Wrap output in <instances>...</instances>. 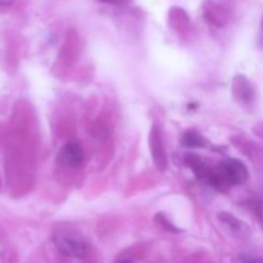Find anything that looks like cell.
<instances>
[{
    "mask_svg": "<svg viewBox=\"0 0 263 263\" xmlns=\"http://www.w3.org/2000/svg\"><path fill=\"white\" fill-rule=\"evenodd\" d=\"M217 172L225 186L240 185L248 179V170H247L246 164L239 159H226L220 164Z\"/></svg>",
    "mask_w": 263,
    "mask_h": 263,
    "instance_id": "obj_1",
    "label": "cell"
},
{
    "mask_svg": "<svg viewBox=\"0 0 263 263\" xmlns=\"http://www.w3.org/2000/svg\"><path fill=\"white\" fill-rule=\"evenodd\" d=\"M149 146H151L152 158H153L154 163H156L157 168L159 171H166L167 168V154L166 148H164L163 136H162V131L158 125L152 126L151 135H149Z\"/></svg>",
    "mask_w": 263,
    "mask_h": 263,
    "instance_id": "obj_2",
    "label": "cell"
},
{
    "mask_svg": "<svg viewBox=\"0 0 263 263\" xmlns=\"http://www.w3.org/2000/svg\"><path fill=\"white\" fill-rule=\"evenodd\" d=\"M54 243L57 248L68 257L73 258H85L87 256V246L81 239L69 235L54 236Z\"/></svg>",
    "mask_w": 263,
    "mask_h": 263,
    "instance_id": "obj_3",
    "label": "cell"
},
{
    "mask_svg": "<svg viewBox=\"0 0 263 263\" xmlns=\"http://www.w3.org/2000/svg\"><path fill=\"white\" fill-rule=\"evenodd\" d=\"M61 158L67 166L77 167L84 161V152H82V148L80 146V144L71 141V143L66 144L64 148L62 149Z\"/></svg>",
    "mask_w": 263,
    "mask_h": 263,
    "instance_id": "obj_4",
    "label": "cell"
},
{
    "mask_svg": "<svg viewBox=\"0 0 263 263\" xmlns=\"http://www.w3.org/2000/svg\"><path fill=\"white\" fill-rule=\"evenodd\" d=\"M182 145L189 148H203L205 146V141L197 131H189L182 138Z\"/></svg>",
    "mask_w": 263,
    "mask_h": 263,
    "instance_id": "obj_5",
    "label": "cell"
},
{
    "mask_svg": "<svg viewBox=\"0 0 263 263\" xmlns=\"http://www.w3.org/2000/svg\"><path fill=\"white\" fill-rule=\"evenodd\" d=\"M157 220L159 221V223H161V226H162V228H164V229H168L170 231H179V230H177L176 228H175V226H172L171 223H170L168 221L166 220V217H164L163 215H161V213H159V215L157 216Z\"/></svg>",
    "mask_w": 263,
    "mask_h": 263,
    "instance_id": "obj_6",
    "label": "cell"
},
{
    "mask_svg": "<svg viewBox=\"0 0 263 263\" xmlns=\"http://www.w3.org/2000/svg\"><path fill=\"white\" fill-rule=\"evenodd\" d=\"M99 2L107 3V4H113V5H126L128 3H131V0H99Z\"/></svg>",
    "mask_w": 263,
    "mask_h": 263,
    "instance_id": "obj_7",
    "label": "cell"
},
{
    "mask_svg": "<svg viewBox=\"0 0 263 263\" xmlns=\"http://www.w3.org/2000/svg\"><path fill=\"white\" fill-rule=\"evenodd\" d=\"M14 0H0V7H8V5L13 4Z\"/></svg>",
    "mask_w": 263,
    "mask_h": 263,
    "instance_id": "obj_8",
    "label": "cell"
},
{
    "mask_svg": "<svg viewBox=\"0 0 263 263\" xmlns=\"http://www.w3.org/2000/svg\"><path fill=\"white\" fill-rule=\"evenodd\" d=\"M247 263H263V261H262V259H259V258H253V259H249V261Z\"/></svg>",
    "mask_w": 263,
    "mask_h": 263,
    "instance_id": "obj_9",
    "label": "cell"
},
{
    "mask_svg": "<svg viewBox=\"0 0 263 263\" xmlns=\"http://www.w3.org/2000/svg\"><path fill=\"white\" fill-rule=\"evenodd\" d=\"M118 263H135V262H133V261H128V259H125V261H121V262H118Z\"/></svg>",
    "mask_w": 263,
    "mask_h": 263,
    "instance_id": "obj_10",
    "label": "cell"
}]
</instances>
